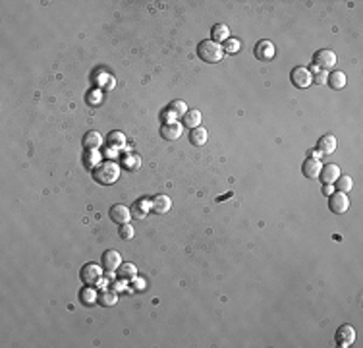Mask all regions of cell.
I'll use <instances>...</instances> for the list:
<instances>
[{
  "mask_svg": "<svg viewBox=\"0 0 363 348\" xmlns=\"http://www.w3.org/2000/svg\"><path fill=\"white\" fill-rule=\"evenodd\" d=\"M120 174H122V166H120V162H116V160H102L99 166L93 168V178L101 186L114 184L118 178H120Z\"/></svg>",
  "mask_w": 363,
  "mask_h": 348,
  "instance_id": "obj_1",
  "label": "cell"
},
{
  "mask_svg": "<svg viewBox=\"0 0 363 348\" xmlns=\"http://www.w3.org/2000/svg\"><path fill=\"white\" fill-rule=\"evenodd\" d=\"M197 56L207 64H217L224 56V48L218 43H215L213 39H205L197 44Z\"/></svg>",
  "mask_w": 363,
  "mask_h": 348,
  "instance_id": "obj_2",
  "label": "cell"
},
{
  "mask_svg": "<svg viewBox=\"0 0 363 348\" xmlns=\"http://www.w3.org/2000/svg\"><path fill=\"white\" fill-rule=\"evenodd\" d=\"M79 278L87 286H97V284H101L102 280V267H99L97 263H87V265L81 267Z\"/></svg>",
  "mask_w": 363,
  "mask_h": 348,
  "instance_id": "obj_3",
  "label": "cell"
},
{
  "mask_svg": "<svg viewBox=\"0 0 363 348\" xmlns=\"http://www.w3.org/2000/svg\"><path fill=\"white\" fill-rule=\"evenodd\" d=\"M313 64L319 70H333L336 66V52L331 48H321L313 54Z\"/></svg>",
  "mask_w": 363,
  "mask_h": 348,
  "instance_id": "obj_4",
  "label": "cell"
},
{
  "mask_svg": "<svg viewBox=\"0 0 363 348\" xmlns=\"http://www.w3.org/2000/svg\"><path fill=\"white\" fill-rule=\"evenodd\" d=\"M292 84L298 87V89H307V87L313 84V78H311V70L305 68V66H296L290 72Z\"/></svg>",
  "mask_w": 363,
  "mask_h": 348,
  "instance_id": "obj_5",
  "label": "cell"
},
{
  "mask_svg": "<svg viewBox=\"0 0 363 348\" xmlns=\"http://www.w3.org/2000/svg\"><path fill=\"white\" fill-rule=\"evenodd\" d=\"M334 338H336V344L340 348L352 346V344L356 342V329H354L352 325H342V327L336 331Z\"/></svg>",
  "mask_w": 363,
  "mask_h": 348,
  "instance_id": "obj_6",
  "label": "cell"
},
{
  "mask_svg": "<svg viewBox=\"0 0 363 348\" xmlns=\"http://www.w3.org/2000/svg\"><path fill=\"white\" fill-rule=\"evenodd\" d=\"M329 207H331V211L336 213V215H342V213H346L350 209V200L346 194H342V192H336L331 196V200H329Z\"/></svg>",
  "mask_w": 363,
  "mask_h": 348,
  "instance_id": "obj_7",
  "label": "cell"
},
{
  "mask_svg": "<svg viewBox=\"0 0 363 348\" xmlns=\"http://www.w3.org/2000/svg\"><path fill=\"white\" fill-rule=\"evenodd\" d=\"M108 217H110V220L112 222H116L118 226L120 224H126V222H130L131 218V211L126 207V205H120V203H116V205H112L110 207V211H108Z\"/></svg>",
  "mask_w": 363,
  "mask_h": 348,
  "instance_id": "obj_8",
  "label": "cell"
},
{
  "mask_svg": "<svg viewBox=\"0 0 363 348\" xmlns=\"http://www.w3.org/2000/svg\"><path fill=\"white\" fill-rule=\"evenodd\" d=\"M120 265H122L120 252H116V250H106V252L102 254V267H104V271L114 273V271L120 269Z\"/></svg>",
  "mask_w": 363,
  "mask_h": 348,
  "instance_id": "obj_9",
  "label": "cell"
},
{
  "mask_svg": "<svg viewBox=\"0 0 363 348\" xmlns=\"http://www.w3.org/2000/svg\"><path fill=\"white\" fill-rule=\"evenodd\" d=\"M182 124H178V122H170V124H162V128H160V138L162 140H166V142H176V140H180L182 138Z\"/></svg>",
  "mask_w": 363,
  "mask_h": 348,
  "instance_id": "obj_10",
  "label": "cell"
},
{
  "mask_svg": "<svg viewBox=\"0 0 363 348\" xmlns=\"http://www.w3.org/2000/svg\"><path fill=\"white\" fill-rule=\"evenodd\" d=\"M275 52H276V48L271 41H259V43L255 44V58H259L263 62L273 60V58H275Z\"/></svg>",
  "mask_w": 363,
  "mask_h": 348,
  "instance_id": "obj_11",
  "label": "cell"
},
{
  "mask_svg": "<svg viewBox=\"0 0 363 348\" xmlns=\"http://www.w3.org/2000/svg\"><path fill=\"white\" fill-rule=\"evenodd\" d=\"M321 168H323V164H321V160L315 159V157H307V159L304 160V164H302V172H304L307 178H319Z\"/></svg>",
  "mask_w": 363,
  "mask_h": 348,
  "instance_id": "obj_12",
  "label": "cell"
},
{
  "mask_svg": "<svg viewBox=\"0 0 363 348\" xmlns=\"http://www.w3.org/2000/svg\"><path fill=\"white\" fill-rule=\"evenodd\" d=\"M151 209H153V202L143 198V200H139V202L133 203V207H131L130 211H131V215L135 217V220H143Z\"/></svg>",
  "mask_w": 363,
  "mask_h": 348,
  "instance_id": "obj_13",
  "label": "cell"
},
{
  "mask_svg": "<svg viewBox=\"0 0 363 348\" xmlns=\"http://www.w3.org/2000/svg\"><path fill=\"white\" fill-rule=\"evenodd\" d=\"M170 207H172V200H170L168 196L160 194V196H155V198H153V211H155L157 215H164V213H168V211H170Z\"/></svg>",
  "mask_w": 363,
  "mask_h": 348,
  "instance_id": "obj_14",
  "label": "cell"
},
{
  "mask_svg": "<svg viewBox=\"0 0 363 348\" xmlns=\"http://www.w3.org/2000/svg\"><path fill=\"white\" fill-rule=\"evenodd\" d=\"M120 166L124 168V170H128V172H135V170H139L141 168V157L139 155H124V157H120Z\"/></svg>",
  "mask_w": 363,
  "mask_h": 348,
  "instance_id": "obj_15",
  "label": "cell"
},
{
  "mask_svg": "<svg viewBox=\"0 0 363 348\" xmlns=\"http://www.w3.org/2000/svg\"><path fill=\"white\" fill-rule=\"evenodd\" d=\"M338 176H340V168H338L336 164H325V166L321 168V174H319L323 184H334Z\"/></svg>",
  "mask_w": 363,
  "mask_h": 348,
  "instance_id": "obj_16",
  "label": "cell"
},
{
  "mask_svg": "<svg viewBox=\"0 0 363 348\" xmlns=\"http://www.w3.org/2000/svg\"><path fill=\"white\" fill-rule=\"evenodd\" d=\"M106 145L112 149V151H118L126 145V136L122 134L120 130H112L108 136H106Z\"/></svg>",
  "mask_w": 363,
  "mask_h": 348,
  "instance_id": "obj_17",
  "label": "cell"
},
{
  "mask_svg": "<svg viewBox=\"0 0 363 348\" xmlns=\"http://www.w3.org/2000/svg\"><path fill=\"white\" fill-rule=\"evenodd\" d=\"M182 126L189 128V130L199 128L201 126V112L199 110H188L186 114L182 116Z\"/></svg>",
  "mask_w": 363,
  "mask_h": 348,
  "instance_id": "obj_18",
  "label": "cell"
},
{
  "mask_svg": "<svg viewBox=\"0 0 363 348\" xmlns=\"http://www.w3.org/2000/svg\"><path fill=\"white\" fill-rule=\"evenodd\" d=\"M81 144H83V147H85V149H99V147L102 145V136L99 134V132L91 130V132H87V134L83 136Z\"/></svg>",
  "mask_w": 363,
  "mask_h": 348,
  "instance_id": "obj_19",
  "label": "cell"
},
{
  "mask_svg": "<svg viewBox=\"0 0 363 348\" xmlns=\"http://www.w3.org/2000/svg\"><path fill=\"white\" fill-rule=\"evenodd\" d=\"M336 145H338V142H336L334 136H323L319 140V144H317V149L325 155H333L336 151Z\"/></svg>",
  "mask_w": 363,
  "mask_h": 348,
  "instance_id": "obj_20",
  "label": "cell"
},
{
  "mask_svg": "<svg viewBox=\"0 0 363 348\" xmlns=\"http://www.w3.org/2000/svg\"><path fill=\"white\" fill-rule=\"evenodd\" d=\"M211 35H213V41L215 43H224L226 39H230V29L228 26H224V24H217V26H213L211 29Z\"/></svg>",
  "mask_w": 363,
  "mask_h": 348,
  "instance_id": "obj_21",
  "label": "cell"
},
{
  "mask_svg": "<svg viewBox=\"0 0 363 348\" xmlns=\"http://www.w3.org/2000/svg\"><path fill=\"white\" fill-rule=\"evenodd\" d=\"M79 300H81V304L83 306H93L97 300H99V294L95 292L93 286H83V288L79 290Z\"/></svg>",
  "mask_w": 363,
  "mask_h": 348,
  "instance_id": "obj_22",
  "label": "cell"
},
{
  "mask_svg": "<svg viewBox=\"0 0 363 348\" xmlns=\"http://www.w3.org/2000/svg\"><path fill=\"white\" fill-rule=\"evenodd\" d=\"M83 162H85V166L87 168H95V166H99L102 162V155L99 153V149H85V155H83Z\"/></svg>",
  "mask_w": 363,
  "mask_h": 348,
  "instance_id": "obj_23",
  "label": "cell"
},
{
  "mask_svg": "<svg viewBox=\"0 0 363 348\" xmlns=\"http://www.w3.org/2000/svg\"><path fill=\"white\" fill-rule=\"evenodd\" d=\"M327 84L333 87V89H344L346 87V74L336 70V72H333L327 78Z\"/></svg>",
  "mask_w": 363,
  "mask_h": 348,
  "instance_id": "obj_24",
  "label": "cell"
},
{
  "mask_svg": "<svg viewBox=\"0 0 363 348\" xmlns=\"http://www.w3.org/2000/svg\"><path fill=\"white\" fill-rule=\"evenodd\" d=\"M118 276H120L122 280H133V278L137 276L135 265H133V263H122L120 269H118Z\"/></svg>",
  "mask_w": 363,
  "mask_h": 348,
  "instance_id": "obj_25",
  "label": "cell"
},
{
  "mask_svg": "<svg viewBox=\"0 0 363 348\" xmlns=\"http://www.w3.org/2000/svg\"><path fill=\"white\" fill-rule=\"evenodd\" d=\"M336 190L342 192V194L352 192V190H354V180H352V176H348V174H340V176L336 178Z\"/></svg>",
  "mask_w": 363,
  "mask_h": 348,
  "instance_id": "obj_26",
  "label": "cell"
},
{
  "mask_svg": "<svg viewBox=\"0 0 363 348\" xmlns=\"http://www.w3.org/2000/svg\"><path fill=\"white\" fill-rule=\"evenodd\" d=\"M207 136H209L207 130L201 128V126L199 128H193V130L189 132V142L193 145H205L207 144Z\"/></svg>",
  "mask_w": 363,
  "mask_h": 348,
  "instance_id": "obj_27",
  "label": "cell"
},
{
  "mask_svg": "<svg viewBox=\"0 0 363 348\" xmlns=\"http://www.w3.org/2000/svg\"><path fill=\"white\" fill-rule=\"evenodd\" d=\"M101 306H106V308H110V306H116L118 302V294L114 290H108V292H101L99 294V300H97Z\"/></svg>",
  "mask_w": 363,
  "mask_h": 348,
  "instance_id": "obj_28",
  "label": "cell"
},
{
  "mask_svg": "<svg viewBox=\"0 0 363 348\" xmlns=\"http://www.w3.org/2000/svg\"><path fill=\"white\" fill-rule=\"evenodd\" d=\"M168 108H170L176 116H184L188 112V104L184 101H180V99H174V101L168 104Z\"/></svg>",
  "mask_w": 363,
  "mask_h": 348,
  "instance_id": "obj_29",
  "label": "cell"
},
{
  "mask_svg": "<svg viewBox=\"0 0 363 348\" xmlns=\"http://www.w3.org/2000/svg\"><path fill=\"white\" fill-rule=\"evenodd\" d=\"M133 234H135V230H133V226H131L130 222H126V224H120V226H118V236H120L122 240H131V238H133Z\"/></svg>",
  "mask_w": 363,
  "mask_h": 348,
  "instance_id": "obj_30",
  "label": "cell"
},
{
  "mask_svg": "<svg viewBox=\"0 0 363 348\" xmlns=\"http://www.w3.org/2000/svg\"><path fill=\"white\" fill-rule=\"evenodd\" d=\"M224 52H230V54H236L238 50H240V41H236V39H226L224 41Z\"/></svg>",
  "mask_w": 363,
  "mask_h": 348,
  "instance_id": "obj_31",
  "label": "cell"
},
{
  "mask_svg": "<svg viewBox=\"0 0 363 348\" xmlns=\"http://www.w3.org/2000/svg\"><path fill=\"white\" fill-rule=\"evenodd\" d=\"M313 72L311 74V78H313V84H327V74H325V70H319V68H313Z\"/></svg>",
  "mask_w": 363,
  "mask_h": 348,
  "instance_id": "obj_32",
  "label": "cell"
},
{
  "mask_svg": "<svg viewBox=\"0 0 363 348\" xmlns=\"http://www.w3.org/2000/svg\"><path fill=\"white\" fill-rule=\"evenodd\" d=\"M176 118H178V116H176L174 112L170 110V108H164V110H162V114H160L162 124H170V122H176Z\"/></svg>",
  "mask_w": 363,
  "mask_h": 348,
  "instance_id": "obj_33",
  "label": "cell"
},
{
  "mask_svg": "<svg viewBox=\"0 0 363 348\" xmlns=\"http://www.w3.org/2000/svg\"><path fill=\"white\" fill-rule=\"evenodd\" d=\"M87 102H91V104H101L102 99H101V93L99 91H93V93H87Z\"/></svg>",
  "mask_w": 363,
  "mask_h": 348,
  "instance_id": "obj_34",
  "label": "cell"
},
{
  "mask_svg": "<svg viewBox=\"0 0 363 348\" xmlns=\"http://www.w3.org/2000/svg\"><path fill=\"white\" fill-rule=\"evenodd\" d=\"M323 192H325V194H327V196H333V194H334L333 184H325V188H323Z\"/></svg>",
  "mask_w": 363,
  "mask_h": 348,
  "instance_id": "obj_35",
  "label": "cell"
}]
</instances>
